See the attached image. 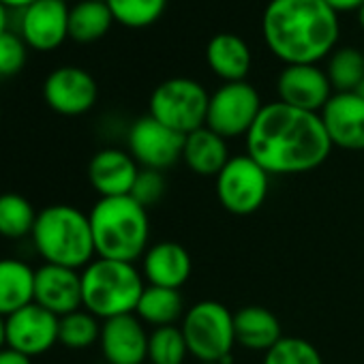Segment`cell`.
<instances>
[{"label":"cell","mask_w":364,"mask_h":364,"mask_svg":"<svg viewBox=\"0 0 364 364\" xmlns=\"http://www.w3.org/2000/svg\"><path fill=\"white\" fill-rule=\"evenodd\" d=\"M264 103L257 88L249 82H230L221 84L208 103L206 127L219 133L221 137L236 139L247 137L255 124Z\"/></svg>","instance_id":"cell-9"},{"label":"cell","mask_w":364,"mask_h":364,"mask_svg":"<svg viewBox=\"0 0 364 364\" xmlns=\"http://www.w3.org/2000/svg\"><path fill=\"white\" fill-rule=\"evenodd\" d=\"M9 31V11L0 5V35H5Z\"/></svg>","instance_id":"cell-37"},{"label":"cell","mask_w":364,"mask_h":364,"mask_svg":"<svg viewBox=\"0 0 364 364\" xmlns=\"http://www.w3.org/2000/svg\"><path fill=\"white\" fill-rule=\"evenodd\" d=\"M355 18H358V24H360V28L364 31V5L355 11Z\"/></svg>","instance_id":"cell-39"},{"label":"cell","mask_w":364,"mask_h":364,"mask_svg":"<svg viewBox=\"0 0 364 364\" xmlns=\"http://www.w3.org/2000/svg\"><path fill=\"white\" fill-rule=\"evenodd\" d=\"M236 345L249 351L266 353L283 338V328L279 317L259 304L242 306L234 313Z\"/></svg>","instance_id":"cell-21"},{"label":"cell","mask_w":364,"mask_h":364,"mask_svg":"<svg viewBox=\"0 0 364 364\" xmlns=\"http://www.w3.org/2000/svg\"><path fill=\"white\" fill-rule=\"evenodd\" d=\"M0 364H33V358H28L11 347H5V349H0Z\"/></svg>","instance_id":"cell-35"},{"label":"cell","mask_w":364,"mask_h":364,"mask_svg":"<svg viewBox=\"0 0 364 364\" xmlns=\"http://www.w3.org/2000/svg\"><path fill=\"white\" fill-rule=\"evenodd\" d=\"M185 298H182L180 289H169V287H156V285H146L135 315L154 328H165V326H176L185 317Z\"/></svg>","instance_id":"cell-24"},{"label":"cell","mask_w":364,"mask_h":364,"mask_svg":"<svg viewBox=\"0 0 364 364\" xmlns=\"http://www.w3.org/2000/svg\"><path fill=\"white\" fill-rule=\"evenodd\" d=\"M277 95L285 105L319 114L334 90L319 65H287L277 77Z\"/></svg>","instance_id":"cell-14"},{"label":"cell","mask_w":364,"mask_h":364,"mask_svg":"<svg viewBox=\"0 0 364 364\" xmlns=\"http://www.w3.org/2000/svg\"><path fill=\"white\" fill-rule=\"evenodd\" d=\"M362 52H364V50H362Z\"/></svg>","instance_id":"cell-45"},{"label":"cell","mask_w":364,"mask_h":364,"mask_svg":"<svg viewBox=\"0 0 364 364\" xmlns=\"http://www.w3.org/2000/svg\"><path fill=\"white\" fill-rule=\"evenodd\" d=\"M185 135L154 120L150 114L137 118L127 133V150L141 169L165 171L182 161Z\"/></svg>","instance_id":"cell-10"},{"label":"cell","mask_w":364,"mask_h":364,"mask_svg":"<svg viewBox=\"0 0 364 364\" xmlns=\"http://www.w3.org/2000/svg\"><path fill=\"white\" fill-rule=\"evenodd\" d=\"M43 99L48 107L60 116H84L99 99L97 80L82 67H58L43 82Z\"/></svg>","instance_id":"cell-11"},{"label":"cell","mask_w":364,"mask_h":364,"mask_svg":"<svg viewBox=\"0 0 364 364\" xmlns=\"http://www.w3.org/2000/svg\"><path fill=\"white\" fill-rule=\"evenodd\" d=\"M319 116L334 148L364 150V99L358 92H334Z\"/></svg>","instance_id":"cell-16"},{"label":"cell","mask_w":364,"mask_h":364,"mask_svg":"<svg viewBox=\"0 0 364 364\" xmlns=\"http://www.w3.org/2000/svg\"><path fill=\"white\" fill-rule=\"evenodd\" d=\"M144 289L141 270L129 262L95 257L82 270V304L101 321L135 313Z\"/></svg>","instance_id":"cell-5"},{"label":"cell","mask_w":364,"mask_h":364,"mask_svg":"<svg viewBox=\"0 0 364 364\" xmlns=\"http://www.w3.org/2000/svg\"><path fill=\"white\" fill-rule=\"evenodd\" d=\"M37 210L20 193H0V238L22 240L33 234Z\"/></svg>","instance_id":"cell-27"},{"label":"cell","mask_w":364,"mask_h":364,"mask_svg":"<svg viewBox=\"0 0 364 364\" xmlns=\"http://www.w3.org/2000/svg\"><path fill=\"white\" fill-rule=\"evenodd\" d=\"M165 191H167V180H165L163 171L139 169L137 180L133 185V191H131V198L135 202H139L144 208H152L165 198Z\"/></svg>","instance_id":"cell-33"},{"label":"cell","mask_w":364,"mask_h":364,"mask_svg":"<svg viewBox=\"0 0 364 364\" xmlns=\"http://www.w3.org/2000/svg\"><path fill=\"white\" fill-rule=\"evenodd\" d=\"M323 3L341 16V14H355L364 5V0H323Z\"/></svg>","instance_id":"cell-34"},{"label":"cell","mask_w":364,"mask_h":364,"mask_svg":"<svg viewBox=\"0 0 364 364\" xmlns=\"http://www.w3.org/2000/svg\"><path fill=\"white\" fill-rule=\"evenodd\" d=\"M141 262V274L146 285L180 289L193 272V259L187 247L173 240H159L152 242Z\"/></svg>","instance_id":"cell-19"},{"label":"cell","mask_w":364,"mask_h":364,"mask_svg":"<svg viewBox=\"0 0 364 364\" xmlns=\"http://www.w3.org/2000/svg\"><path fill=\"white\" fill-rule=\"evenodd\" d=\"M114 22L103 0H80L69 9V39L75 43H95L109 33Z\"/></svg>","instance_id":"cell-25"},{"label":"cell","mask_w":364,"mask_h":364,"mask_svg":"<svg viewBox=\"0 0 364 364\" xmlns=\"http://www.w3.org/2000/svg\"><path fill=\"white\" fill-rule=\"evenodd\" d=\"M206 63L223 84L247 82L253 54L242 37L234 33H219L206 46Z\"/></svg>","instance_id":"cell-20"},{"label":"cell","mask_w":364,"mask_h":364,"mask_svg":"<svg viewBox=\"0 0 364 364\" xmlns=\"http://www.w3.org/2000/svg\"><path fill=\"white\" fill-rule=\"evenodd\" d=\"M232 159L228 139L215 133L208 127H202L189 135H185V146H182V163H185L193 173L202 178H217V173L225 167Z\"/></svg>","instance_id":"cell-22"},{"label":"cell","mask_w":364,"mask_h":364,"mask_svg":"<svg viewBox=\"0 0 364 364\" xmlns=\"http://www.w3.org/2000/svg\"><path fill=\"white\" fill-rule=\"evenodd\" d=\"M245 141L247 154L270 176L313 171L328 161L334 148L319 114L281 101L264 103Z\"/></svg>","instance_id":"cell-1"},{"label":"cell","mask_w":364,"mask_h":364,"mask_svg":"<svg viewBox=\"0 0 364 364\" xmlns=\"http://www.w3.org/2000/svg\"><path fill=\"white\" fill-rule=\"evenodd\" d=\"M0 120H3V107H0Z\"/></svg>","instance_id":"cell-43"},{"label":"cell","mask_w":364,"mask_h":364,"mask_svg":"<svg viewBox=\"0 0 364 364\" xmlns=\"http://www.w3.org/2000/svg\"><path fill=\"white\" fill-rule=\"evenodd\" d=\"M189 353L198 362L230 364L236 347L234 313L219 300H200L185 311L180 321Z\"/></svg>","instance_id":"cell-6"},{"label":"cell","mask_w":364,"mask_h":364,"mask_svg":"<svg viewBox=\"0 0 364 364\" xmlns=\"http://www.w3.org/2000/svg\"><path fill=\"white\" fill-rule=\"evenodd\" d=\"M107 7L118 24L139 31L161 20L167 0H107Z\"/></svg>","instance_id":"cell-30"},{"label":"cell","mask_w":364,"mask_h":364,"mask_svg":"<svg viewBox=\"0 0 364 364\" xmlns=\"http://www.w3.org/2000/svg\"><path fill=\"white\" fill-rule=\"evenodd\" d=\"M139 169L129 150L101 148L88 163V182L99 198H122L131 196Z\"/></svg>","instance_id":"cell-18"},{"label":"cell","mask_w":364,"mask_h":364,"mask_svg":"<svg viewBox=\"0 0 364 364\" xmlns=\"http://www.w3.org/2000/svg\"><path fill=\"white\" fill-rule=\"evenodd\" d=\"M355 92H358V95H360V97H362V99H364V82H362V84H360V88H358V90H355Z\"/></svg>","instance_id":"cell-40"},{"label":"cell","mask_w":364,"mask_h":364,"mask_svg":"<svg viewBox=\"0 0 364 364\" xmlns=\"http://www.w3.org/2000/svg\"><path fill=\"white\" fill-rule=\"evenodd\" d=\"M63 3H67V5H69V3H80V0H63Z\"/></svg>","instance_id":"cell-41"},{"label":"cell","mask_w":364,"mask_h":364,"mask_svg":"<svg viewBox=\"0 0 364 364\" xmlns=\"http://www.w3.org/2000/svg\"><path fill=\"white\" fill-rule=\"evenodd\" d=\"M33 3H37V0H0V5H3L7 11H24L26 7H31Z\"/></svg>","instance_id":"cell-36"},{"label":"cell","mask_w":364,"mask_h":364,"mask_svg":"<svg viewBox=\"0 0 364 364\" xmlns=\"http://www.w3.org/2000/svg\"><path fill=\"white\" fill-rule=\"evenodd\" d=\"M35 270L28 262L0 257V315L9 317L35 302Z\"/></svg>","instance_id":"cell-23"},{"label":"cell","mask_w":364,"mask_h":364,"mask_svg":"<svg viewBox=\"0 0 364 364\" xmlns=\"http://www.w3.org/2000/svg\"><path fill=\"white\" fill-rule=\"evenodd\" d=\"M28 63V46L24 39L7 31L5 35H0V77H14L18 75Z\"/></svg>","instance_id":"cell-32"},{"label":"cell","mask_w":364,"mask_h":364,"mask_svg":"<svg viewBox=\"0 0 364 364\" xmlns=\"http://www.w3.org/2000/svg\"><path fill=\"white\" fill-rule=\"evenodd\" d=\"M210 95L191 77H169L161 82L148 101V114L165 127L189 135L206 127Z\"/></svg>","instance_id":"cell-7"},{"label":"cell","mask_w":364,"mask_h":364,"mask_svg":"<svg viewBox=\"0 0 364 364\" xmlns=\"http://www.w3.org/2000/svg\"><path fill=\"white\" fill-rule=\"evenodd\" d=\"M69 5L63 0H37L20 11L18 35L28 50L54 52L69 39Z\"/></svg>","instance_id":"cell-12"},{"label":"cell","mask_w":364,"mask_h":364,"mask_svg":"<svg viewBox=\"0 0 364 364\" xmlns=\"http://www.w3.org/2000/svg\"><path fill=\"white\" fill-rule=\"evenodd\" d=\"M35 302L58 317L84 309L82 270L54 264L39 266L35 270Z\"/></svg>","instance_id":"cell-17"},{"label":"cell","mask_w":364,"mask_h":364,"mask_svg":"<svg viewBox=\"0 0 364 364\" xmlns=\"http://www.w3.org/2000/svg\"><path fill=\"white\" fill-rule=\"evenodd\" d=\"M148 336L146 323L135 313L120 315L103 321L99 347L107 364H146Z\"/></svg>","instance_id":"cell-15"},{"label":"cell","mask_w":364,"mask_h":364,"mask_svg":"<svg viewBox=\"0 0 364 364\" xmlns=\"http://www.w3.org/2000/svg\"><path fill=\"white\" fill-rule=\"evenodd\" d=\"M101 326L103 321L88 313L86 309L73 311L65 317H60L58 326V343L71 351H84L92 345H99L101 338Z\"/></svg>","instance_id":"cell-28"},{"label":"cell","mask_w":364,"mask_h":364,"mask_svg":"<svg viewBox=\"0 0 364 364\" xmlns=\"http://www.w3.org/2000/svg\"><path fill=\"white\" fill-rule=\"evenodd\" d=\"M7 347V317L0 315V349Z\"/></svg>","instance_id":"cell-38"},{"label":"cell","mask_w":364,"mask_h":364,"mask_svg":"<svg viewBox=\"0 0 364 364\" xmlns=\"http://www.w3.org/2000/svg\"><path fill=\"white\" fill-rule=\"evenodd\" d=\"M262 364H323L319 349L302 336H283L264 353Z\"/></svg>","instance_id":"cell-31"},{"label":"cell","mask_w":364,"mask_h":364,"mask_svg":"<svg viewBox=\"0 0 364 364\" xmlns=\"http://www.w3.org/2000/svg\"><path fill=\"white\" fill-rule=\"evenodd\" d=\"M58 315L31 302L7 317V347L28 358L43 355L58 345Z\"/></svg>","instance_id":"cell-13"},{"label":"cell","mask_w":364,"mask_h":364,"mask_svg":"<svg viewBox=\"0 0 364 364\" xmlns=\"http://www.w3.org/2000/svg\"><path fill=\"white\" fill-rule=\"evenodd\" d=\"M326 75L334 92H355L364 82V52L351 46L336 48L328 56Z\"/></svg>","instance_id":"cell-26"},{"label":"cell","mask_w":364,"mask_h":364,"mask_svg":"<svg viewBox=\"0 0 364 364\" xmlns=\"http://www.w3.org/2000/svg\"><path fill=\"white\" fill-rule=\"evenodd\" d=\"M270 178L272 176L247 152L232 154V159L215 178L217 200L230 215H255L268 198Z\"/></svg>","instance_id":"cell-8"},{"label":"cell","mask_w":364,"mask_h":364,"mask_svg":"<svg viewBox=\"0 0 364 364\" xmlns=\"http://www.w3.org/2000/svg\"><path fill=\"white\" fill-rule=\"evenodd\" d=\"M31 240L43 264L84 270L97 257L90 217L71 204L39 210Z\"/></svg>","instance_id":"cell-4"},{"label":"cell","mask_w":364,"mask_h":364,"mask_svg":"<svg viewBox=\"0 0 364 364\" xmlns=\"http://www.w3.org/2000/svg\"><path fill=\"white\" fill-rule=\"evenodd\" d=\"M189 355L191 353L180 326H165V328L150 330L146 364H185Z\"/></svg>","instance_id":"cell-29"},{"label":"cell","mask_w":364,"mask_h":364,"mask_svg":"<svg viewBox=\"0 0 364 364\" xmlns=\"http://www.w3.org/2000/svg\"><path fill=\"white\" fill-rule=\"evenodd\" d=\"M200 364H219V362H200Z\"/></svg>","instance_id":"cell-42"},{"label":"cell","mask_w":364,"mask_h":364,"mask_svg":"<svg viewBox=\"0 0 364 364\" xmlns=\"http://www.w3.org/2000/svg\"><path fill=\"white\" fill-rule=\"evenodd\" d=\"M103 3H107V0H103Z\"/></svg>","instance_id":"cell-44"},{"label":"cell","mask_w":364,"mask_h":364,"mask_svg":"<svg viewBox=\"0 0 364 364\" xmlns=\"http://www.w3.org/2000/svg\"><path fill=\"white\" fill-rule=\"evenodd\" d=\"M264 43L287 65H317L338 43V14L323 0H270L262 16Z\"/></svg>","instance_id":"cell-2"},{"label":"cell","mask_w":364,"mask_h":364,"mask_svg":"<svg viewBox=\"0 0 364 364\" xmlns=\"http://www.w3.org/2000/svg\"><path fill=\"white\" fill-rule=\"evenodd\" d=\"M97 257L135 264L150 247L148 208L131 196L99 198L88 213Z\"/></svg>","instance_id":"cell-3"}]
</instances>
